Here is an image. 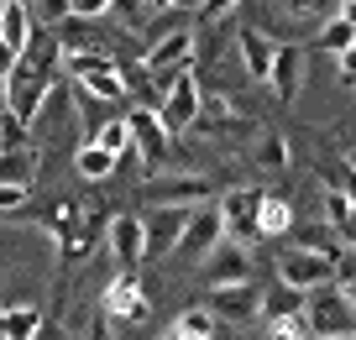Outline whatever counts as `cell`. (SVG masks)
<instances>
[{"instance_id": "cell-1", "label": "cell", "mask_w": 356, "mask_h": 340, "mask_svg": "<svg viewBox=\"0 0 356 340\" xmlns=\"http://www.w3.org/2000/svg\"><path fill=\"white\" fill-rule=\"evenodd\" d=\"M126 126H131V157H136V173L152 184V178L168 173L173 163V136L163 131L157 110H126Z\"/></svg>"}, {"instance_id": "cell-2", "label": "cell", "mask_w": 356, "mask_h": 340, "mask_svg": "<svg viewBox=\"0 0 356 340\" xmlns=\"http://www.w3.org/2000/svg\"><path fill=\"white\" fill-rule=\"evenodd\" d=\"M356 335V304L341 293V288H320L304 304V340H346Z\"/></svg>"}, {"instance_id": "cell-3", "label": "cell", "mask_w": 356, "mask_h": 340, "mask_svg": "<svg viewBox=\"0 0 356 340\" xmlns=\"http://www.w3.org/2000/svg\"><path fill=\"white\" fill-rule=\"evenodd\" d=\"M200 115H204V84L189 68V74H178V84L157 99V121H163L168 136H189L194 126H200Z\"/></svg>"}, {"instance_id": "cell-4", "label": "cell", "mask_w": 356, "mask_h": 340, "mask_svg": "<svg viewBox=\"0 0 356 340\" xmlns=\"http://www.w3.org/2000/svg\"><path fill=\"white\" fill-rule=\"evenodd\" d=\"M215 194V178L204 173H163L142 188L147 209H204Z\"/></svg>"}, {"instance_id": "cell-5", "label": "cell", "mask_w": 356, "mask_h": 340, "mask_svg": "<svg viewBox=\"0 0 356 340\" xmlns=\"http://www.w3.org/2000/svg\"><path fill=\"white\" fill-rule=\"evenodd\" d=\"M215 209H220V231H225V241H236V246H252V252H257V241H262V231H257L262 188H225Z\"/></svg>"}, {"instance_id": "cell-6", "label": "cell", "mask_w": 356, "mask_h": 340, "mask_svg": "<svg viewBox=\"0 0 356 340\" xmlns=\"http://www.w3.org/2000/svg\"><path fill=\"white\" fill-rule=\"evenodd\" d=\"M278 283H289L293 293H320V288L335 283V257L304 252V246H289V252L278 257Z\"/></svg>"}, {"instance_id": "cell-7", "label": "cell", "mask_w": 356, "mask_h": 340, "mask_svg": "<svg viewBox=\"0 0 356 340\" xmlns=\"http://www.w3.org/2000/svg\"><path fill=\"white\" fill-rule=\"evenodd\" d=\"M194 53H200V32L189 26V32L147 42L142 58H136V68H142V74H184V68H194Z\"/></svg>"}, {"instance_id": "cell-8", "label": "cell", "mask_w": 356, "mask_h": 340, "mask_svg": "<svg viewBox=\"0 0 356 340\" xmlns=\"http://www.w3.org/2000/svg\"><path fill=\"white\" fill-rule=\"evenodd\" d=\"M200 267H204V277H210V288H246V283H257V252L252 246H236V241H220Z\"/></svg>"}, {"instance_id": "cell-9", "label": "cell", "mask_w": 356, "mask_h": 340, "mask_svg": "<svg viewBox=\"0 0 356 340\" xmlns=\"http://www.w3.org/2000/svg\"><path fill=\"white\" fill-rule=\"evenodd\" d=\"M105 246H111V257H115V273H136V267L147 262V231H142V215H131V209L111 215V225H105Z\"/></svg>"}, {"instance_id": "cell-10", "label": "cell", "mask_w": 356, "mask_h": 340, "mask_svg": "<svg viewBox=\"0 0 356 340\" xmlns=\"http://www.w3.org/2000/svg\"><path fill=\"white\" fill-rule=\"evenodd\" d=\"M304 79H309V53H304V42H278L273 74H267V95L278 99V105H293Z\"/></svg>"}, {"instance_id": "cell-11", "label": "cell", "mask_w": 356, "mask_h": 340, "mask_svg": "<svg viewBox=\"0 0 356 340\" xmlns=\"http://www.w3.org/2000/svg\"><path fill=\"white\" fill-rule=\"evenodd\" d=\"M100 314L105 319H136V325H142V319L152 314V304H147V293H142V277L136 273H115L111 283H105Z\"/></svg>"}, {"instance_id": "cell-12", "label": "cell", "mask_w": 356, "mask_h": 340, "mask_svg": "<svg viewBox=\"0 0 356 340\" xmlns=\"http://www.w3.org/2000/svg\"><path fill=\"white\" fill-rule=\"evenodd\" d=\"M53 37H58V53H63V58L111 53V32H105V22H89V16H74V11L53 26Z\"/></svg>"}, {"instance_id": "cell-13", "label": "cell", "mask_w": 356, "mask_h": 340, "mask_svg": "<svg viewBox=\"0 0 356 340\" xmlns=\"http://www.w3.org/2000/svg\"><path fill=\"white\" fill-rule=\"evenodd\" d=\"M194 209H142V231H147V257H173L184 231H189Z\"/></svg>"}, {"instance_id": "cell-14", "label": "cell", "mask_w": 356, "mask_h": 340, "mask_svg": "<svg viewBox=\"0 0 356 340\" xmlns=\"http://www.w3.org/2000/svg\"><path fill=\"white\" fill-rule=\"evenodd\" d=\"M215 314V325H252V319H262V288L246 283V288H210V304H204Z\"/></svg>"}, {"instance_id": "cell-15", "label": "cell", "mask_w": 356, "mask_h": 340, "mask_svg": "<svg viewBox=\"0 0 356 340\" xmlns=\"http://www.w3.org/2000/svg\"><path fill=\"white\" fill-rule=\"evenodd\" d=\"M220 241H225V231H220V209L204 204V209H194V215H189V231H184V241H178L173 257H184V262H204V257H210Z\"/></svg>"}, {"instance_id": "cell-16", "label": "cell", "mask_w": 356, "mask_h": 340, "mask_svg": "<svg viewBox=\"0 0 356 340\" xmlns=\"http://www.w3.org/2000/svg\"><path fill=\"white\" fill-rule=\"evenodd\" d=\"M236 53H241V68L252 84H267V74H273V58H278V42L267 32H257V26H236Z\"/></svg>"}, {"instance_id": "cell-17", "label": "cell", "mask_w": 356, "mask_h": 340, "mask_svg": "<svg viewBox=\"0 0 356 340\" xmlns=\"http://www.w3.org/2000/svg\"><path fill=\"white\" fill-rule=\"evenodd\" d=\"M32 6L26 0H0V42L11 47V58L26 53V42H32Z\"/></svg>"}, {"instance_id": "cell-18", "label": "cell", "mask_w": 356, "mask_h": 340, "mask_svg": "<svg viewBox=\"0 0 356 340\" xmlns=\"http://www.w3.org/2000/svg\"><path fill=\"white\" fill-rule=\"evenodd\" d=\"M304 304H309V293H293L289 283H273L262 288V325H283V319H304Z\"/></svg>"}, {"instance_id": "cell-19", "label": "cell", "mask_w": 356, "mask_h": 340, "mask_svg": "<svg viewBox=\"0 0 356 340\" xmlns=\"http://www.w3.org/2000/svg\"><path fill=\"white\" fill-rule=\"evenodd\" d=\"M105 225H111V220H100L95 209H89V215L79 220L68 236H58V257H63V262H79V257H89L95 246L105 241Z\"/></svg>"}, {"instance_id": "cell-20", "label": "cell", "mask_w": 356, "mask_h": 340, "mask_svg": "<svg viewBox=\"0 0 356 340\" xmlns=\"http://www.w3.org/2000/svg\"><path fill=\"white\" fill-rule=\"evenodd\" d=\"M37 168H42V152H37V142H32V147H6V152H0V184L32 188Z\"/></svg>"}, {"instance_id": "cell-21", "label": "cell", "mask_w": 356, "mask_h": 340, "mask_svg": "<svg viewBox=\"0 0 356 340\" xmlns=\"http://www.w3.org/2000/svg\"><path fill=\"white\" fill-rule=\"evenodd\" d=\"M47 330L42 309L32 304H0V340H37Z\"/></svg>"}, {"instance_id": "cell-22", "label": "cell", "mask_w": 356, "mask_h": 340, "mask_svg": "<svg viewBox=\"0 0 356 340\" xmlns=\"http://www.w3.org/2000/svg\"><path fill=\"white\" fill-rule=\"evenodd\" d=\"M257 231H262V241H273V236H289V231H293V204H289V194H273V188H262Z\"/></svg>"}, {"instance_id": "cell-23", "label": "cell", "mask_w": 356, "mask_h": 340, "mask_svg": "<svg viewBox=\"0 0 356 340\" xmlns=\"http://www.w3.org/2000/svg\"><path fill=\"white\" fill-rule=\"evenodd\" d=\"M215 335H220V325H215V314L204 304L184 309V314L168 325V340H215Z\"/></svg>"}, {"instance_id": "cell-24", "label": "cell", "mask_w": 356, "mask_h": 340, "mask_svg": "<svg viewBox=\"0 0 356 340\" xmlns=\"http://www.w3.org/2000/svg\"><path fill=\"white\" fill-rule=\"evenodd\" d=\"M325 225L335 231L346 252H356V209L346 204V194H325Z\"/></svg>"}, {"instance_id": "cell-25", "label": "cell", "mask_w": 356, "mask_h": 340, "mask_svg": "<svg viewBox=\"0 0 356 340\" xmlns=\"http://www.w3.org/2000/svg\"><path fill=\"white\" fill-rule=\"evenodd\" d=\"M252 163H257V173H283V168L293 163V152H289V136H278V131L257 136V147H252Z\"/></svg>"}, {"instance_id": "cell-26", "label": "cell", "mask_w": 356, "mask_h": 340, "mask_svg": "<svg viewBox=\"0 0 356 340\" xmlns=\"http://www.w3.org/2000/svg\"><path fill=\"white\" fill-rule=\"evenodd\" d=\"M74 168H79V178H89V184H105V178L121 168V157H111V152H100L95 142H79V152H74Z\"/></svg>"}, {"instance_id": "cell-27", "label": "cell", "mask_w": 356, "mask_h": 340, "mask_svg": "<svg viewBox=\"0 0 356 340\" xmlns=\"http://www.w3.org/2000/svg\"><path fill=\"white\" fill-rule=\"evenodd\" d=\"M314 42H320L325 53H335V58H341V53H351V47H356V26H346L341 16H325V22H320V32H314Z\"/></svg>"}, {"instance_id": "cell-28", "label": "cell", "mask_w": 356, "mask_h": 340, "mask_svg": "<svg viewBox=\"0 0 356 340\" xmlns=\"http://www.w3.org/2000/svg\"><path fill=\"white\" fill-rule=\"evenodd\" d=\"M95 147L126 163V157H131V126H126V115H111V121L100 126V136H95Z\"/></svg>"}, {"instance_id": "cell-29", "label": "cell", "mask_w": 356, "mask_h": 340, "mask_svg": "<svg viewBox=\"0 0 356 340\" xmlns=\"http://www.w3.org/2000/svg\"><path fill=\"white\" fill-rule=\"evenodd\" d=\"M74 99H79V126H84V142H95V136H100V126L111 121V110H115V105H105V99L84 95V89H74Z\"/></svg>"}, {"instance_id": "cell-30", "label": "cell", "mask_w": 356, "mask_h": 340, "mask_svg": "<svg viewBox=\"0 0 356 340\" xmlns=\"http://www.w3.org/2000/svg\"><path fill=\"white\" fill-rule=\"evenodd\" d=\"M84 215H89V209L79 204V199H58V204H53V209L42 215V225L53 231V241H58V236H68V231H74V225H79Z\"/></svg>"}, {"instance_id": "cell-31", "label": "cell", "mask_w": 356, "mask_h": 340, "mask_svg": "<svg viewBox=\"0 0 356 340\" xmlns=\"http://www.w3.org/2000/svg\"><path fill=\"white\" fill-rule=\"evenodd\" d=\"M335 288L356 304V252H341V257H335Z\"/></svg>"}, {"instance_id": "cell-32", "label": "cell", "mask_w": 356, "mask_h": 340, "mask_svg": "<svg viewBox=\"0 0 356 340\" xmlns=\"http://www.w3.org/2000/svg\"><path fill=\"white\" fill-rule=\"evenodd\" d=\"M194 22H236V0H204L194 6Z\"/></svg>"}, {"instance_id": "cell-33", "label": "cell", "mask_w": 356, "mask_h": 340, "mask_svg": "<svg viewBox=\"0 0 356 340\" xmlns=\"http://www.w3.org/2000/svg\"><path fill=\"white\" fill-rule=\"evenodd\" d=\"M26 199H32V188H11V184H0V215H11V209H22Z\"/></svg>"}, {"instance_id": "cell-34", "label": "cell", "mask_w": 356, "mask_h": 340, "mask_svg": "<svg viewBox=\"0 0 356 340\" xmlns=\"http://www.w3.org/2000/svg\"><path fill=\"white\" fill-rule=\"evenodd\" d=\"M267 340H304V319H283V325H267Z\"/></svg>"}, {"instance_id": "cell-35", "label": "cell", "mask_w": 356, "mask_h": 340, "mask_svg": "<svg viewBox=\"0 0 356 340\" xmlns=\"http://www.w3.org/2000/svg\"><path fill=\"white\" fill-rule=\"evenodd\" d=\"M335 68H341V84L356 95V47H351V53H341V58H335Z\"/></svg>"}, {"instance_id": "cell-36", "label": "cell", "mask_w": 356, "mask_h": 340, "mask_svg": "<svg viewBox=\"0 0 356 340\" xmlns=\"http://www.w3.org/2000/svg\"><path fill=\"white\" fill-rule=\"evenodd\" d=\"M84 340H115V325H111L105 314H95V319H89V335H84Z\"/></svg>"}, {"instance_id": "cell-37", "label": "cell", "mask_w": 356, "mask_h": 340, "mask_svg": "<svg viewBox=\"0 0 356 340\" xmlns=\"http://www.w3.org/2000/svg\"><path fill=\"white\" fill-rule=\"evenodd\" d=\"M335 16H341L346 26H356V0H341V6H335Z\"/></svg>"}, {"instance_id": "cell-38", "label": "cell", "mask_w": 356, "mask_h": 340, "mask_svg": "<svg viewBox=\"0 0 356 340\" xmlns=\"http://www.w3.org/2000/svg\"><path fill=\"white\" fill-rule=\"evenodd\" d=\"M11 68H16V58H11V47H6V42H0V74H6V79H11Z\"/></svg>"}, {"instance_id": "cell-39", "label": "cell", "mask_w": 356, "mask_h": 340, "mask_svg": "<svg viewBox=\"0 0 356 340\" xmlns=\"http://www.w3.org/2000/svg\"><path fill=\"white\" fill-rule=\"evenodd\" d=\"M37 340H68V335H63V330L53 325V330H42V335H37Z\"/></svg>"}, {"instance_id": "cell-40", "label": "cell", "mask_w": 356, "mask_h": 340, "mask_svg": "<svg viewBox=\"0 0 356 340\" xmlns=\"http://www.w3.org/2000/svg\"><path fill=\"white\" fill-rule=\"evenodd\" d=\"M346 168H351V173H356V147H351V157H346Z\"/></svg>"}, {"instance_id": "cell-41", "label": "cell", "mask_w": 356, "mask_h": 340, "mask_svg": "<svg viewBox=\"0 0 356 340\" xmlns=\"http://www.w3.org/2000/svg\"><path fill=\"white\" fill-rule=\"evenodd\" d=\"M346 340H356V335H346Z\"/></svg>"}]
</instances>
